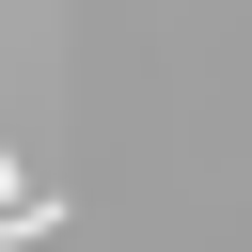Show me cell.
I'll return each mask as SVG.
<instances>
[{"label": "cell", "instance_id": "cell-1", "mask_svg": "<svg viewBox=\"0 0 252 252\" xmlns=\"http://www.w3.org/2000/svg\"><path fill=\"white\" fill-rule=\"evenodd\" d=\"M32 236H63V205H47V189H16V205H0V252H32Z\"/></svg>", "mask_w": 252, "mask_h": 252}]
</instances>
